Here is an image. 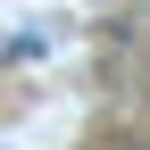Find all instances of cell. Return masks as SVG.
I'll list each match as a JSON object with an SVG mask.
<instances>
[]
</instances>
